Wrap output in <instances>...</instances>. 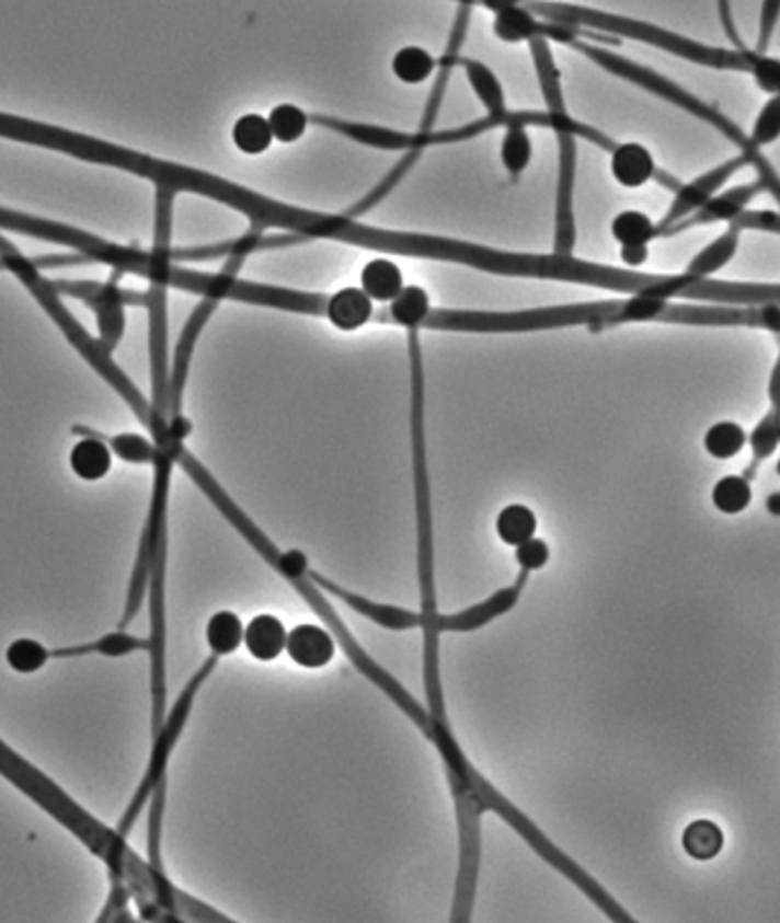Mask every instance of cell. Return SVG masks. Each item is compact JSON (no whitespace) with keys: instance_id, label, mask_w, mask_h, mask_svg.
<instances>
[{"instance_id":"cell-11","label":"cell","mask_w":780,"mask_h":923,"mask_svg":"<svg viewBox=\"0 0 780 923\" xmlns=\"http://www.w3.org/2000/svg\"><path fill=\"white\" fill-rule=\"evenodd\" d=\"M286 653L301 668H324L336 655V638L318 625H297L288 632Z\"/></svg>"},{"instance_id":"cell-28","label":"cell","mask_w":780,"mask_h":923,"mask_svg":"<svg viewBox=\"0 0 780 923\" xmlns=\"http://www.w3.org/2000/svg\"><path fill=\"white\" fill-rule=\"evenodd\" d=\"M750 482L746 477H737V474H729L716 482L712 491V501L721 514H742L750 505Z\"/></svg>"},{"instance_id":"cell-7","label":"cell","mask_w":780,"mask_h":923,"mask_svg":"<svg viewBox=\"0 0 780 923\" xmlns=\"http://www.w3.org/2000/svg\"><path fill=\"white\" fill-rule=\"evenodd\" d=\"M668 295L685 297V299H703L710 303H729V305L780 303V286L731 284V281H714V278H691L687 274L672 276V281H668Z\"/></svg>"},{"instance_id":"cell-17","label":"cell","mask_w":780,"mask_h":923,"mask_svg":"<svg viewBox=\"0 0 780 923\" xmlns=\"http://www.w3.org/2000/svg\"><path fill=\"white\" fill-rule=\"evenodd\" d=\"M360 290L372 301H393L404 290L402 269L393 261L375 258L360 272Z\"/></svg>"},{"instance_id":"cell-16","label":"cell","mask_w":780,"mask_h":923,"mask_svg":"<svg viewBox=\"0 0 780 923\" xmlns=\"http://www.w3.org/2000/svg\"><path fill=\"white\" fill-rule=\"evenodd\" d=\"M459 67L466 69V76L470 80V85H472V90H475V94L480 96V101L484 103L489 115L491 117H497V119H503V126H507L512 122V109H507L503 88H500V82L491 73V69H486L478 60H468V58H459Z\"/></svg>"},{"instance_id":"cell-40","label":"cell","mask_w":780,"mask_h":923,"mask_svg":"<svg viewBox=\"0 0 780 923\" xmlns=\"http://www.w3.org/2000/svg\"><path fill=\"white\" fill-rule=\"evenodd\" d=\"M769 400H771V411H780V356L776 360V368L769 381Z\"/></svg>"},{"instance_id":"cell-19","label":"cell","mask_w":780,"mask_h":923,"mask_svg":"<svg viewBox=\"0 0 780 923\" xmlns=\"http://www.w3.org/2000/svg\"><path fill=\"white\" fill-rule=\"evenodd\" d=\"M539 16L525 5H507L495 12L493 31L503 42H529L539 37Z\"/></svg>"},{"instance_id":"cell-39","label":"cell","mask_w":780,"mask_h":923,"mask_svg":"<svg viewBox=\"0 0 780 923\" xmlns=\"http://www.w3.org/2000/svg\"><path fill=\"white\" fill-rule=\"evenodd\" d=\"M649 258V244H632V246H621V261L628 267H642Z\"/></svg>"},{"instance_id":"cell-41","label":"cell","mask_w":780,"mask_h":923,"mask_svg":"<svg viewBox=\"0 0 780 923\" xmlns=\"http://www.w3.org/2000/svg\"><path fill=\"white\" fill-rule=\"evenodd\" d=\"M767 507H769V511H771L773 516H780V493H773V495L767 499Z\"/></svg>"},{"instance_id":"cell-10","label":"cell","mask_w":780,"mask_h":923,"mask_svg":"<svg viewBox=\"0 0 780 923\" xmlns=\"http://www.w3.org/2000/svg\"><path fill=\"white\" fill-rule=\"evenodd\" d=\"M219 301L204 297V301L194 308L192 318L187 320L183 333H181V341L176 345L174 351V360L170 366V415L181 413V400H183V388H185V379H187V370H190V360L194 354V345H197L202 328L206 326V322L210 320L215 305Z\"/></svg>"},{"instance_id":"cell-31","label":"cell","mask_w":780,"mask_h":923,"mask_svg":"<svg viewBox=\"0 0 780 923\" xmlns=\"http://www.w3.org/2000/svg\"><path fill=\"white\" fill-rule=\"evenodd\" d=\"M48 661V650L33 638L14 641L8 648V664L16 673H35Z\"/></svg>"},{"instance_id":"cell-20","label":"cell","mask_w":780,"mask_h":923,"mask_svg":"<svg viewBox=\"0 0 780 923\" xmlns=\"http://www.w3.org/2000/svg\"><path fill=\"white\" fill-rule=\"evenodd\" d=\"M206 641L213 655H231L244 643V625L233 611H217L208 621Z\"/></svg>"},{"instance_id":"cell-23","label":"cell","mask_w":780,"mask_h":923,"mask_svg":"<svg viewBox=\"0 0 780 923\" xmlns=\"http://www.w3.org/2000/svg\"><path fill=\"white\" fill-rule=\"evenodd\" d=\"M272 139L274 135L269 122L261 115H244L233 126V145L246 155H259L267 151Z\"/></svg>"},{"instance_id":"cell-27","label":"cell","mask_w":780,"mask_h":923,"mask_svg":"<svg viewBox=\"0 0 780 923\" xmlns=\"http://www.w3.org/2000/svg\"><path fill=\"white\" fill-rule=\"evenodd\" d=\"M269 128L274 139H278L282 145H292L297 139L306 132V126H309V115H306L303 109H299L297 105L284 103V105H276L269 112Z\"/></svg>"},{"instance_id":"cell-6","label":"cell","mask_w":780,"mask_h":923,"mask_svg":"<svg viewBox=\"0 0 780 923\" xmlns=\"http://www.w3.org/2000/svg\"><path fill=\"white\" fill-rule=\"evenodd\" d=\"M53 286H55V290H58L60 295L80 299V301H85L88 305L94 308L96 322H99V343L110 354H113V349L119 345L122 335H124V328H126L124 305L126 303L147 305V292L122 290L117 286V278H115V281H110V284L53 281Z\"/></svg>"},{"instance_id":"cell-24","label":"cell","mask_w":780,"mask_h":923,"mask_svg":"<svg viewBox=\"0 0 780 923\" xmlns=\"http://www.w3.org/2000/svg\"><path fill=\"white\" fill-rule=\"evenodd\" d=\"M611 235L621 246L651 244L657 238V227L653 219L639 210H626L611 221Z\"/></svg>"},{"instance_id":"cell-43","label":"cell","mask_w":780,"mask_h":923,"mask_svg":"<svg viewBox=\"0 0 780 923\" xmlns=\"http://www.w3.org/2000/svg\"><path fill=\"white\" fill-rule=\"evenodd\" d=\"M507 3H509V5H525L527 0H507Z\"/></svg>"},{"instance_id":"cell-42","label":"cell","mask_w":780,"mask_h":923,"mask_svg":"<svg viewBox=\"0 0 780 923\" xmlns=\"http://www.w3.org/2000/svg\"><path fill=\"white\" fill-rule=\"evenodd\" d=\"M480 5L491 10V12H497V10L505 8V0H480Z\"/></svg>"},{"instance_id":"cell-34","label":"cell","mask_w":780,"mask_h":923,"mask_svg":"<svg viewBox=\"0 0 780 923\" xmlns=\"http://www.w3.org/2000/svg\"><path fill=\"white\" fill-rule=\"evenodd\" d=\"M550 558V547L546 541L532 537L527 539L525 543H520L516 547V562L520 566V570L525 573H535L539 568H543Z\"/></svg>"},{"instance_id":"cell-33","label":"cell","mask_w":780,"mask_h":923,"mask_svg":"<svg viewBox=\"0 0 780 923\" xmlns=\"http://www.w3.org/2000/svg\"><path fill=\"white\" fill-rule=\"evenodd\" d=\"M110 450L126 463H153L156 461V442L137 436V434H122L110 438Z\"/></svg>"},{"instance_id":"cell-1","label":"cell","mask_w":780,"mask_h":923,"mask_svg":"<svg viewBox=\"0 0 780 923\" xmlns=\"http://www.w3.org/2000/svg\"><path fill=\"white\" fill-rule=\"evenodd\" d=\"M199 194L202 197H210L219 204H225L246 215L254 221V227L284 229L301 238L341 240L354 246L383 251V254L452 261V263L470 265V267H478L493 274H507V276L557 278V281H569V284H580L584 276V261H575L571 256L512 254V251H497V249L459 242V240L381 231V229L366 227V223L352 221V217L324 215V212H313V210H303V208L272 201L263 197V194L244 189L236 183L217 178L213 174H204Z\"/></svg>"},{"instance_id":"cell-36","label":"cell","mask_w":780,"mask_h":923,"mask_svg":"<svg viewBox=\"0 0 780 923\" xmlns=\"http://www.w3.org/2000/svg\"><path fill=\"white\" fill-rule=\"evenodd\" d=\"M780 16V0H765L760 12V33H758V48L756 53H767L771 35L776 31V23Z\"/></svg>"},{"instance_id":"cell-14","label":"cell","mask_w":780,"mask_h":923,"mask_svg":"<svg viewBox=\"0 0 780 923\" xmlns=\"http://www.w3.org/2000/svg\"><path fill=\"white\" fill-rule=\"evenodd\" d=\"M288 632L276 615L263 613L244 627V648L259 661H272L286 650Z\"/></svg>"},{"instance_id":"cell-5","label":"cell","mask_w":780,"mask_h":923,"mask_svg":"<svg viewBox=\"0 0 780 923\" xmlns=\"http://www.w3.org/2000/svg\"><path fill=\"white\" fill-rule=\"evenodd\" d=\"M657 322L701 326H756L780 333V303L729 305V303H672L664 299Z\"/></svg>"},{"instance_id":"cell-9","label":"cell","mask_w":780,"mask_h":923,"mask_svg":"<svg viewBox=\"0 0 780 923\" xmlns=\"http://www.w3.org/2000/svg\"><path fill=\"white\" fill-rule=\"evenodd\" d=\"M765 189V185L760 181L756 183H748V185H739L733 187L729 192H721L714 194L712 199H708L699 210L691 212L689 217H685L682 221H678L676 227L666 229L662 233V238H668L674 233H682L691 227H703V223H714V221H733L737 215H742L746 210V206L754 201L758 194Z\"/></svg>"},{"instance_id":"cell-13","label":"cell","mask_w":780,"mask_h":923,"mask_svg":"<svg viewBox=\"0 0 780 923\" xmlns=\"http://www.w3.org/2000/svg\"><path fill=\"white\" fill-rule=\"evenodd\" d=\"M611 174L623 187H642L657 178V166L651 151L642 145H617L611 151Z\"/></svg>"},{"instance_id":"cell-30","label":"cell","mask_w":780,"mask_h":923,"mask_svg":"<svg viewBox=\"0 0 780 923\" xmlns=\"http://www.w3.org/2000/svg\"><path fill=\"white\" fill-rule=\"evenodd\" d=\"M778 442H780V431H778V415H776V411H769L765 417H762V423L756 427V431L750 434V450H754V463L748 465V470L744 472V477L750 482V477H754L756 474V470H758V465L767 459V457H771L773 454V450L778 447Z\"/></svg>"},{"instance_id":"cell-35","label":"cell","mask_w":780,"mask_h":923,"mask_svg":"<svg viewBox=\"0 0 780 923\" xmlns=\"http://www.w3.org/2000/svg\"><path fill=\"white\" fill-rule=\"evenodd\" d=\"M733 227H737L739 231L744 229H754V231H771V233H780V212H769V210H744L742 215H737L733 221Z\"/></svg>"},{"instance_id":"cell-15","label":"cell","mask_w":780,"mask_h":923,"mask_svg":"<svg viewBox=\"0 0 780 923\" xmlns=\"http://www.w3.org/2000/svg\"><path fill=\"white\" fill-rule=\"evenodd\" d=\"M71 470L85 482H99L113 468V450L103 442V436L85 431V438L78 440L71 450Z\"/></svg>"},{"instance_id":"cell-32","label":"cell","mask_w":780,"mask_h":923,"mask_svg":"<svg viewBox=\"0 0 780 923\" xmlns=\"http://www.w3.org/2000/svg\"><path fill=\"white\" fill-rule=\"evenodd\" d=\"M778 137H780V94H773L760 109V115L748 139L756 149H762L767 145H773Z\"/></svg>"},{"instance_id":"cell-21","label":"cell","mask_w":780,"mask_h":923,"mask_svg":"<svg viewBox=\"0 0 780 923\" xmlns=\"http://www.w3.org/2000/svg\"><path fill=\"white\" fill-rule=\"evenodd\" d=\"M682 849L691 859H699V862L712 859L723 849V832L716 823L708 819L693 821L682 832Z\"/></svg>"},{"instance_id":"cell-25","label":"cell","mask_w":780,"mask_h":923,"mask_svg":"<svg viewBox=\"0 0 780 923\" xmlns=\"http://www.w3.org/2000/svg\"><path fill=\"white\" fill-rule=\"evenodd\" d=\"M434 69H436V60L421 46H404L393 58V73L402 82H406V85L425 82Z\"/></svg>"},{"instance_id":"cell-8","label":"cell","mask_w":780,"mask_h":923,"mask_svg":"<svg viewBox=\"0 0 780 923\" xmlns=\"http://www.w3.org/2000/svg\"><path fill=\"white\" fill-rule=\"evenodd\" d=\"M0 137L14 139V142H25L44 147L50 151H60L80 160H88L94 151V139L80 132H71L65 128H55L48 124H39L33 119H21L0 112Z\"/></svg>"},{"instance_id":"cell-26","label":"cell","mask_w":780,"mask_h":923,"mask_svg":"<svg viewBox=\"0 0 780 923\" xmlns=\"http://www.w3.org/2000/svg\"><path fill=\"white\" fill-rule=\"evenodd\" d=\"M500 155H503V164L514 178L523 174V170L529 164V158H532V142H529L525 124L514 122L507 126Z\"/></svg>"},{"instance_id":"cell-44","label":"cell","mask_w":780,"mask_h":923,"mask_svg":"<svg viewBox=\"0 0 780 923\" xmlns=\"http://www.w3.org/2000/svg\"><path fill=\"white\" fill-rule=\"evenodd\" d=\"M0 269H5V267H3V263H0Z\"/></svg>"},{"instance_id":"cell-37","label":"cell","mask_w":780,"mask_h":923,"mask_svg":"<svg viewBox=\"0 0 780 923\" xmlns=\"http://www.w3.org/2000/svg\"><path fill=\"white\" fill-rule=\"evenodd\" d=\"M139 648H149V643L133 638V636H124V634L107 636V638L99 641V646H96V650H101L103 655H110V657H119V655H126V653H133V650H139Z\"/></svg>"},{"instance_id":"cell-22","label":"cell","mask_w":780,"mask_h":923,"mask_svg":"<svg viewBox=\"0 0 780 923\" xmlns=\"http://www.w3.org/2000/svg\"><path fill=\"white\" fill-rule=\"evenodd\" d=\"M495 531L500 541L512 547H518L527 539L537 537V516L532 514V509H527L523 505H509L503 509V514L497 516Z\"/></svg>"},{"instance_id":"cell-18","label":"cell","mask_w":780,"mask_h":923,"mask_svg":"<svg viewBox=\"0 0 780 923\" xmlns=\"http://www.w3.org/2000/svg\"><path fill=\"white\" fill-rule=\"evenodd\" d=\"M739 233L742 231L731 223L726 233H721L710 246H706L701 254L687 265L685 274L691 276V278H710L723 265H729V261L735 256V251H737Z\"/></svg>"},{"instance_id":"cell-2","label":"cell","mask_w":780,"mask_h":923,"mask_svg":"<svg viewBox=\"0 0 780 923\" xmlns=\"http://www.w3.org/2000/svg\"><path fill=\"white\" fill-rule=\"evenodd\" d=\"M411 347V438H413V486H415V520H417V581H421V615H423V678L432 718L450 727L445 718V701L440 689V666H438V638L436 632L438 609H436V579H434V520H432V488L427 470V442H425V377H423V354L417 331H409Z\"/></svg>"},{"instance_id":"cell-38","label":"cell","mask_w":780,"mask_h":923,"mask_svg":"<svg viewBox=\"0 0 780 923\" xmlns=\"http://www.w3.org/2000/svg\"><path fill=\"white\" fill-rule=\"evenodd\" d=\"M716 8H719V19H721V25H723V33L729 35V39H731L733 44H737V46H739V33H737L735 21H733V8H731V0H719Z\"/></svg>"},{"instance_id":"cell-4","label":"cell","mask_w":780,"mask_h":923,"mask_svg":"<svg viewBox=\"0 0 780 923\" xmlns=\"http://www.w3.org/2000/svg\"><path fill=\"white\" fill-rule=\"evenodd\" d=\"M217 659H219L217 655H210L208 657V661L197 670V676H194L190 680V684L181 693V697L176 701L174 709L170 712V716H167L162 720V725L158 727L156 746H153L151 762H149V771H147V775L142 780V787H139V792H137V796H135V800H133V805L128 809V815L122 821V832H126L133 826V821L137 819V815L142 812V807L149 800V796L158 789L160 782H164L167 762H170V754H172V750H174V746H176V741L181 737L183 725L190 718V712H192V705H194V695H197V691L202 689V684L210 678V673H213L215 666H217Z\"/></svg>"},{"instance_id":"cell-29","label":"cell","mask_w":780,"mask_h":923,"mask_svg":"<svg viewBox=\"0 0 780 923\" xmlns=\"http://www.w3.org/2000/svg\"><path fill=\"white\" fill-rule=\"evenodd\" d=\"M746 445V431L735 423H716L706 434V450L710 457L726 461L737 457Z\"/></svg>"},{"instance_id":"cell-3","label":"cell","mask_w":780,"mask_h":923,"mask_svg":"<svg viewBox=\"0 0 780 923\" xmlns=\"http://www.w3.org/2000/svg\"><path fill=\"white\" fill-rule=\"evenodd\" d=\"M569 46H573L575 50H580V53L587 55L589 60H594V62H596V65H600L603 69H607V71H611V73H617V76H621V78H626V80H630V82H636L639 88L651 90L653 94H657V96H662V99H666V101H672L674 105H678V107H682V109L691 112V115L701 117L703 122L712 124L716 130H721V132L726 135L729 139H733L735 145H739L742 153H756V151H758L754 145H750V139L744 135V130H742L739 126H735L731 119L723 117L721 112L712 109V107H710V105H706L703 101L693 99L691 94H687L685 90H680L678 85H674L672 80H666V78H662L659 73L651 71V69H646V67H639V65H634V62H630V60H626V58H619V55L609 53V50H605V48H598V46H594V44H589V42H584V39H573Z\"/></svg>"},{"instance_id":"cell-12","label":"cell","mask_w":780,"mask_h":923,"mask_svg":"<svg viewBox=\"0 0 780 923\" xmlns=\"http://www.w3.org/2000/svg\"><path fill=\"white\" fill-rule=\"evenodd\" d=\"M432 311L434 308L429 303L427 292L417 286H409L393 301H390L388 308H379V311L375 308V320L398 324L409 331H417L427 326Z\"/></svg>"}]
</instances>
